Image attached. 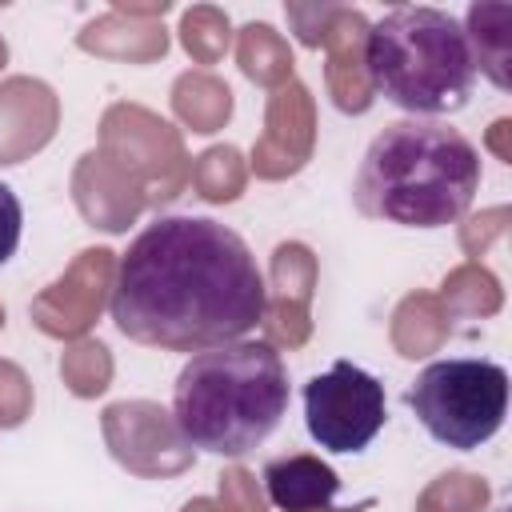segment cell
I'll return each instance as SVG.
<instances>
[{"label": "cell", "instance_id": "obj_2", "mask_svg": "<svg viewBox=\"0 0 512 512\" xmlns=\"http://www.w3.org/2000/svg\"><path fill=\"white\" fill-rule=\"evenodd\" d=\"M480 192V152L444 120H396L372 136L352 180L368 220L400 228H448Z\"/></svg>", "mask_w": 512, "mask_h": 512}, {"label": "cell", "instance_id": "obj_1", "mask_svg": "<svg viewBox=\"0 0 512 512\" xmlns=\"http://www.w3.org/2000/svg\"><path fill=\"white\" fill-rule=\"evenodd\" d=\"M108 312L136 344L204 352L244 340L268 312V288L240 232L172 212L148 220L120 256Z\"/></svg>", "mask_w": 512, "mask_h": 512}, {"label": "cell", "instance_id": "obj_5", "mask_svg": "<svg viewBox=\"0 0 512 512\" xmlns=\"http://www.w3.org/2000/svg\"><path fill=\"white\" fill-rule=\"evenodd\" d=\"M404 404L420 428L456 452L488 444L508 416V372L484 356H448L420 368Z\"/></svg>", "mask_w": 512, "mask_h": 512}, {"label": "cell", "instance_id": "obj_7", "mask_svg": "<svg viewBox=\"0 0 512 512\" xmlns=\"http://www.w3.org/2000/svg\"><path fill=\"white\" fill-rule=\"evenodd\" d=\"M264 492L280 512H352L336 504L340 492L336 468L312 452L272 456L264 464Z\"/></svg>", "mask_w": 512, "mask_h": 512}, {"label": "cell", "instance_id": "obj_6", "mask_svg": "<svg viewBox=\"0 0 512 512\" xmlns=\"http://www.w3.org/2000/svg\"><path fill=\"white\" fill-rule=\"evenodd\" d=\"M384 420V384L352 360H336L304 384V428L324 452H364L380 436Z\"/></svg>", "mask_w": 512, "mask_h": 512}, {"label": "cell", "instance_id": "obj_4", "mask_svg": "<svg viewBox=\"0 0 512 512\" xmlns=\"http://www.w3.org/2000/svg\"><path fill=\"white\" fill-rule=\"evenodd\" d=\"M364 72L372 92L412 120H436L460 112L476 88V56L468 28L428 4L396 8L368 28Z\"/></svg>", "mask_w": 512, "mask_h": 512}, {"label": "cell", "instance_id": "obj_8", "mask_svg": "<svg viewBox=\"0 0 512 512\" xmlns=\"http://www.w3.org/2000/svg\"><path fill=\"white\" fill-rule=\"evenodd\" d=\"M20 232H24V208H20V196L0 180V268L16 256V248H20Z\"/></svg>", "mask_w": 512, "mask_h": 512}, {"label": "cell", "instance_id": "obj_3", "mask_svg": "<svg viewBox=\"0 0 512 512\" xmlns=\"http://www.w3.org/2000/svg\"><path fill=\"white\" fill-rule=\"evenodd\" d=\"M288 412V368L264 340H232L192 352L172 388V420L184 444L240 460L268 444Z\"/></svg>", "mask_w": 512, "mask_h": 512}]
</instances>
